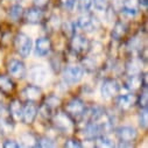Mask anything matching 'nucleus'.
Wrapping results in <instances>:
<instances>
[{"instance_id":"nucleus-1","label":"nucleus","mask_w":148,"mask_h":148,"mask_svg":"<svg viewBox=\"0 0 148 148\" xmlns=\"http://www.w3.org/2000/svg\"><path fill=\"white\" fill-rule=\"evenodd\" d=\"M84 76V68L77 64H69L64 66L62 77L65 84H76L82 81Z\"/></svg>"},{"instance_id":"nucleus-2","label":"nucleus","mask_w":148,"mask_h":148,"mask_svg":"<svg viewBox=\"0 0 148 148\" xmlns=\"http://www.w3.org/2000/svg\"><path fill=\"white\" fill-rule=\"evenodd\" d=\"M15 48L19 55L23 58L28 57L33 49V41L28 35L23 33H19L15 36Z\"/></svg>"},{"instance_id":"nucleus-3","label":"nucleus","mask_w":148,"mask_h":148,"mask_svg":"<svg viewBox=\"0 0 148 148\" xmlns=\"http://www.w3.org/2000/svg\"><path fill=\"white\" fill-rule=\"evenodd\" d=\"M65 111L70 117L73 118H81L84 117L85 111H86V106L84 104V101L79 98H73L71 99L66 106H65Z\"/></svg>"},{"instance_id":"nucleus-4","label":"nucleus","mask_w":148,"mask_h":148,"mask_svg":"<svg viewBox=\"0 0 148 148\" xmlns=\"http://www.w3.org/2000/svg\"><path fill=\"white\" fill-rule=\"evenodd\" d=\"M119 90H120V85L113 78L105 79L100 86V93L104 99H110V98L114 97L116 95H118Z\"/></svg>"},{"instance_id":"nucleus-5","label":"nucleus","mask_w":148,"mask_h":148,"mask_svg":"<svg viewBox=\"0 0 148 148\" xmlns=\"http://www.w3.org/2000/svg\"><path fill=\"white\" fill-rule=\"evenodd\" d=\"M104 126L101 124H99L98 121H89L86 124V126L83 130V136L86 140H96L97 138H99L100 135L104 134Z\"/></svg>"},{"instance_id":"nucleus-6","label":"nucleus","mask_w":148,"mask_h":148,"mask_svg":"<svg viewBox=\"0 0 148 148\" xmlns=\"http://www.w3.org/2000/svg\"><path fill=\"white\" fill-rule=\"evenodd\" d=\"M75 26L81 28V29H83V30L92 32L97 27H99V22H98L97 18H95L93 15L84 14V15H82V16H79L77 19V21L75 22Z\"/></svg>"},{"instance_id":"nucleus-7","label":"nucleus","mask_w":148,"mask_h":148,"mask_svg":"<svg viewBox=\"0 0 148 148\" xmlns=\"http://www.w3.org/2000/svg\"><path fill=\"white\" fill-rule=\"evenodd\" d=\"M53 121H54V125L56 126V128L62 132L70 131L73 125L71 117L65 112H58L57 114H55Z\"/></svg>"},{"instance_id":"nucleus-8","label":"nucleus","mask_w":148,"mask_h":148,"mask_svg":"<svg viewBox=\"0 0 148 148\" xmlns=\"http://www.w3.org/2000/svg\"><path fill=\"white\" fill-rule=\"evenodd\" d=\"M117 136L121 141V143L131 145L138 136V132L132 126H121L117 130Z\"/></svg>"},{"instance_id":"nucleus-9","label":"nucleus","mask_w":148,"mask_h":148,"mask_svg":"<svg viewBox=\"0 0 148 148\" xmlns=\"http://www.w3.org/2000/svg\"><path fill=\"white\" fill-rule=\"evenodd\" d=\"M7 70L11 76L15 77V78H23L26 76V66L25 63L20 60L13 58L8 62L7 64Z\"/></svg>"},{"instance_id":"nucleus-10","label":"nucleus","mask_w":148,"mask_h":148,"mask_svg":"<svg viewBox=\"0 0 148 148\" xmlns=\"http://www.w3.org/2000/svg\"><path fill=\"white\" fill-rule=\"evenodd\" d=\"M71 48L73 51H76L78 54L84 53L85 50H88L90 48V42L84 35H81V34L75 35L73 34L72 40H71Z\"/></svg>"},{"instance_id":"nucleus-11","label":"nucleus","mask_w":148,"mask_h":148,"mask_svg":"<svg viewBox=\"0 0 148 148\" xmlns=\"http://www.w3.org/2000/svg\"><path fill=\"white\" fill-rule=\"evenodd\" d=\"M36 116H38V107H36L33 101H29L27 105L23 106L22 108V117H21V120L29 125V124H33Z\"/></svg>"},{"instance_id":"nucleus-12","label":"nucleus","mask_w":148,"mask_h":148,"mask_svg":"<svg viewBox=\"0 0 148 148\" xmlns=\"http://www.w3.org/2000/svg\"><path fill=\"white\" fill-rule=\"evenodd\" d=\"M51 48V42L48 38H39L35 42V55L36 56H47L48 53L50 51Z\"/></svg>"},{"instance_id":"nucleus-13","label":"nucleus","mask_w":148,"mask_h":148,"mask_svg":"<svg viewBox=\"0 0 148 148\" xmlns=\"http://www.w3.org/2000/svg\"><path fill=\"white\" fill-rule=\"evenodd\" d=\"M43 18V12L39 7H32L25 12V20L28 23H39Z\"/></svg>"},{"instance_id":"nucleus-14","label":"nucleus","mask_w":148,"mask_h":148,"mask_svg":"<svg viewBox=\"0 0 148 148\" xmlns=\"http://www.w3.org/2000/svg\"><path fill=\"white\" fill-rule=\"evenodd\" d=\"M138 6H139V0H123L120 11L121 13L128 16H134L138 13Z\"/></svg>"},{"instance_id":"nucleus-15","label":"nucleus","mask_w":148,"mask_h":148,"mask_svg":"<svg viewBox=\"0 0 148 148\" xmlns=\"http://www.w3.org/2000/svg\"><path fill=\"white\" fill-rule=\"evenodd\" d=\"M22 95L23 97L29 100V101H36V100H39L41 98V95H42V91L39 86H36V85H28L23 89L22 91Z\"/></svg>"},{"instance_id":"nucleus-16","label":"nucleus","mask_w":148,"mask_h":148,"mask_svg":"<svg viewBox=\"0 0 148 148\" xmlns=\"http://www.w3.org/2000/svg\"><path fill=\"white\" fill-rule=\"evenodd\" d=\"M136 104V97L134 95H121L117 98V106L120 110H128Z\"/></svg>"},{"instance_id":"nucleus-17","label":"nucleus","mask_w":148,"mask_h":148,"mask_svg":"<svg viewBox=\"0 0 148 148\" xmlns=\"http://www.w3.org/2000/svg\"><path fill=\"white\" fill-rule=\"evenodd\" d=\"M47 78V72L41 65H36L30 69V79L38 84H41Z\"/></svg>"},{"instance_id":"nucleus-18","label":"nucleus","mask_w":148,"mask_h":148,"mask_svg":"<svg viewBox=\"0 0 148 148\" xmlns=\"http://www.w3.org/2000/svg\"><path fill=\"white\" fill-rule=\"evenodd\" d=\"M126 88L131 91H136L139 90L140 88H143V84H142V76L140 73L138 75H130L127 81H126Z\"/></svg>"},{"instance_id":"nucleus-19","label":"nucleus","mask_w":148,"mask_h":148,"mask_svg":"<svg viewBox=\"0 0 148 148\" xmlns=\"http://www.w3.org/2000/svg\"><path fill=\"white\" fill-rule=\"evenodd\" d=\"M22 108L23 106L19 100H12L10 104V114L14 118V120H21L22 117Z\"/></svg>"},{"instance_id":"nucleus-20","label":"nucleus","mask_w":148,"mask_h":148,"mask_svg":"<svg viewBox=\"0 0 148 148\" xmlns=\"http://www.w3.org/2000/svg\"><path fill=\"white\" fill-rule=\"evenodd\" d=\"M126 32H127L126 25L121 21H117L113 26V29H112V38L114 40H121L125 36Z\"/></svg>"},{"instance_id":"nucleus-21","label":"nucleus","mask_w":148,"mask_h":148,"mask_svg":"<svg viewBox=\"0 0 148 148\" xmlns=\"http://www.w3.org/2000/svg\"><path fill=\"white\" fill-rule=\"evenodd\" d=\"M36 139L32 133L26 132L20 135V146L25 147H36Z\"/></svg>"},{"instance_id":"nucleus-22","label":"nucleus","mask_w":148,"mask_h":148,"mask_svg":"<svg viewBox=\"0 0 148 148\" xmlns=\"http://www.w3.org/2000/svg\"><path fill=\"white\" fill-rule=\"evenodd\" d=\"M141 64L142 63L136 58L131 60L127 63V66H126L127 73L128 75H138V73H140L141 72Z\"/></svg>"},{"instance_id":"nucleus-23","label":"nucleus","mask_w":148,"mask_h":148,"mask_svg":"<svg viewBox=\"0 0 148 148\" xmlns=\"http://www.w3.org/2000/svg\"><path fill=\"white\" fill-rule=\"evenodd\" d=\"M14 89V83L8 76L0 75V90L4 92H11Z\"/></svg>"},{"instance_id":"nucleus-24","label":"nucleus","mask_w":148,"mask_h":148,"mask_svg":"<svg viewBox=\"0 0 148 148\" xmlns=\"http://www.w3.org/2000/svg\"><path fill=\"white\" fill-rule=\"evenodd\" d=\"M22 14H23V8L20 5H13L8 11L10 19L13 21H18L22 16Z\"/></svg>"},{"instance_id":"nucleus-25","label":"nucleus","mask_w":148,"mask_h":148,"mask_svg":"<svg viewBox=\"0 0 148 148\" xmlns=\"http://www.w3.org/2000/svg\"><path fill=\"white\" fill-rule=\"evenodd\" d=\"M60 104H61V98L57 97V96H55V95H50L49 97H47V99H46V101H45L43 105H46L50 110H54L57 106H60Z\"/></svg>"},{"instance_id":"nucleus-26","label":"nucleus","mask_w":148,"mask_h":148,"mask_svg":"<svg viewBox=\"0 0 148 148\" xmlns=\"http://www.w3.org/2000/svg\"><path fill=\"white\" fill-rule=\"evenodd\" d=\"M95 142H96V147H113L114 146V143H113V141L111 140V139H108L106 135H100L99 138H97L96 140H95Z\"/></svg>"},{"instance_id":"nucleus-27","label":"nucleus","mask_w":148,"mask_h":148,"mask_svg":"<svg viewBox=\"0 0 148 148\" xmlns=\"http://www.w3.org/2000/svg\"><path fill=\"white\" fill-rule=\"evenodd\" d=\"M54 146H55V142L53 141V139H50L48 136H42L36 140V147L47 148V147H54Z\"/></svg>"},{"instance_id":"nucleus-28","label":"nucleus","mask_w":148,"mask_h":148,"mask_svg":"<svg viewBox=\"0 0 148 148\" xmlns=\"http://www.w3.org/2000/svg\"><path fill=\"white\" fill-rule=\"evenodd\" d=\"M92 6V0H78L77 1V8L79 12L86 13L90 11Z\"/></svg>"},{"instance_id":"nucleus-29","label":"nucleus","mask_w":148,"mask_h":148,"mask_svg":"<svg viewBox=\"0 0 148 148\" xmlns=\"http://www.w3.org/2000/svg\"><path fill=\"white\" fill-rule=\"evenodd\" d=\"M92 5L98 11H105L110 6V0H92Z\"/></svg>"},{"instance_id":"nucleus-30","label":"nucleus","mask_w":148,"mask_h":148,"mask_svg":"<svg viewBox=\"0 0 148 148\" xmlns=\"http://www.w3.org/2000/svg\"><path fill=\"white\" fill-rule=\"evenodd\" d=\"M139 124L142 128H147L148 125V114H147V108H141L140 114H139Z\"/></svg>"},{"instance_id":"nucleus-31","label":"nucleus","mask_w":148,"mask_h":148,"mask_svg":"<svg viewBox=\"0 0 148 148\" xmlns=\"http://www.w3.org/2000/svg\"><path fill=\"white\" fill-rule=\"evenodd\" d=\"M75 22H70V21H66L63 23V30L64 33L68 35V36H72L73 34H75Z\"/></svg>"},{"instance_id":"nucleus-32","label":"nucleus","mask_w":148,"mask_h":148,"mask_svg":"<svg viewBox=\"0 0 148 148\" xmlns=\"http://www.w3.org/2000/svg\"><path fill=\"white\" fill-rule=\"evenodd\" d=\"M136 104H139L141 108H147V86L143 88V92L139 96V98H136Z\"/></svg>"},{"instance_id":"nucleus-33","label":"nucleus","mask_w":148,"mask_h":148,"mask_svg":"<svg viewBox=\"0 0 148 148\" xmlns=\"http://www.w3.org/2000/svg\"><path fill=\"white\" fill-rule=\"evenodd\" d=\"M83 63H84L85 69H88L90 71H92V70L96 69V61H95L93 57H85L84 61H83Z\"/></svg>"},{"instance_id":"nucleus-34","label":"nucleus","mask_w":148,"mask_h":148,"mask_svg":"<svg viewBox=\"0 0 148 148\" xmlns=\"http://www.w3.org/2000/svg\"><path fill=\"white\" fill-rule=\"evenodd\" d=\"M64 146L68 147V148H82L83 147V145L81 143V141H78L76 139H69V140H66L65 143H64Z\"/></svg>"},{"instance_id":"nucleus-35","label":"nucleus","mask_w":148,"mask_h":148,"mask_svg":"<svg viewBox=\"0 0 148 148\" xmlns=\"http://www.w3.org/2000/svg\"><path fill=\"white\" fill-rule=\"evenodd\" d=\"M128 48L131 50H140L141 49V42L140 39L138 38H133L130 42H128Z\"/></svg>"},{"instance_id":"nucleus-36","label":"nucleus","mask_w":148,"mask_h":148,"mask_svg":"<svg viewBox=\"0 0 148 148\" xmlns=\"http://www.w3.org/2000/svg\"><path fill=\"white\" fill-rule=\"evenodd\" d=\"M61 4L66 11H73L76 6V0H61Z\"/></svg>"},{"instance_id":"nucleus-37","label":"nucleus","mask_w":148,"mask_h":148,"mask_svg":"<svg viewBox=\"0 0 148 148\" xmlns=\"http://www.w3.org/2000/svg\"><path fill=\"white\" fill-rule=\"evenodd\" d=\"M49 25L53 27V29H56V28L61 25L60 16H58V15H51V18L49 19Z\"/></svg>"},{"instance_id":"nucleus-38","label":"nucleus","mask_w":148,"mask_h":148,"mask_svg":"<svg viewBox=\"0 0 148 148\" xmlns=\"http://www.w3.org/2000/svg\"><path fill=\"white\" fill-rule=\"evenodd\" d=\"M3 147L4 148H19L20 143H18L16 141H13V140H7V141L4 142Z\"/></svg>"},{"instance_id":"nucleus-39","label":"nucleus","mask_w":148,"mask_h":148,"mask_svg":"<svg viewBox=\"0 0 148 148\" xmlns=\"http://www.w3.org/2000/svg\"><path fill=\"white\" fill-rule=\"evenodd\" d=\"M34 3L38 7H42V6H46L49 3V0H34Z\"/></svg>"},{"instance_id":"nucleus-40","label":"nucleus","mask_w":148,"mask_h":148,"mask_svg":"<svg viewBox=\"0 0 148 148\" xmlns=\"http://www.w3.org/2000/svg\"><path fill=\"white\" fill-rule=\"evenodd\" d=\"M139 5L140 6H143L146 8L147 7V0H139Z\"/></svg>"}]
</instances>
